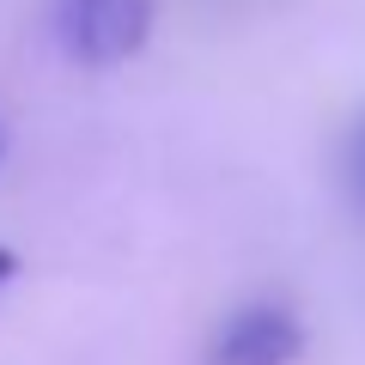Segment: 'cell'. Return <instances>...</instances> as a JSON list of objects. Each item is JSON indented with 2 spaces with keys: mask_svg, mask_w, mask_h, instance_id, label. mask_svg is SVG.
Returning a JSON list of instances; mask_svg holds the SVG:
<instances>
[{
  "mask_svg": "<svg viewBox=\"0 0 365 365\" xmlns=\"http://www.w3.org/2000/svg\"><path fill=\"white\" fill-rule=\"evenodd\" d=\"M153 31V0H61V43L86 67L128 61Z\"/></svg>",
  "mask_w": 365,
  "mask_h": 365,
  "instance_id": "6da1fadb",
  "label": "cell"
},
{
  "mask_svg": "<svg viewBox=\"0 0 365 365\" xmlns=\"http://www.w3.org/2000/svg\"><path fill=\"white\" fill-rule=\"evenodd\" d=\"M304 353V329L287 304H244L213 335L207 365H292Z\"/></svg>",
  "mask_w": 365,
  "mask_h": 365,
  "instance_id": "7a4b0ae2",
  "label": "cell"
},
{
  "mask_svg": "<svg viewBox=\"0 0 365 365\" xmlns=\"http://www.w3.org/2000/svg\"><path fill=\"white\" fill-rule=\"evenodd\" d=\"M13 268H19V262H13V250H0V280H13Z\"/></svg>",
  "mask_w": 365,
  "mask_h": 365,
  "instance_id": "3957f363",
  "label": "cell"
},
{
  "mask_svg": "<svg viewBox=\"0 0 365 365\" xmlns=\"http://www.w3.org/2000/svg\"><path fill=\"white\" fill-rule=\"evenodd\" d=\"M359 177H365V134H359Z\"/></svg>",
  "mask_w": 365,
  "mask_h": 365,
  "instance_id": "277c9868",
  "label": "cell"
}]
</instances>
